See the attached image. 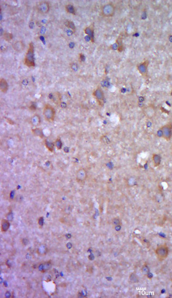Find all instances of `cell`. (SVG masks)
Returning a JSON list of instances; mask_svg holds the SVG:
<instances>
[{
	"label": "cell",
	"mask_w": 172,
	"mask_h": 298,
	"mask_svg": "<svg viewBox=\"0 0 172 298\" xmlns=\"http://www.w3.org/2000/svg\"><path fill=\"white\" fill-rule=\"evenodd\" d=\"M34 48L32 42L29 44V48L24 59V64L28 67H34L35 66L34 58Z\"/></svg>",
	"instance_id": "1"
},
{
	"label": "cell",
	"mask_w": 172,
	"mask_h": 298,
	"mask_svg": "<svg viewBox=\"0 0 172 298\" xmlns=\"http://www.w3.org/2000/svg\"><path fill=\"white\" fill-rule=\"evenodd\" d=\"M155 254L157 259L160 261L165 260L168 255L169 249L166 245H161L157 247L155 250Z\"/></svg>",
	"instance_id": "2"
},
{
	"label": "cell",
	"mask_w": 172,
	"mask_h": 298,
	"mask_svg": "<svg viewBox=\"0 0 172 298\" xmlns=\"http://www.w3.org/2000/svg\"><path fill=\"white\" fill-rule=\"evenodd\" d=\"M44 118L48 122H52L54 120L56 112L55 109L50 105L47 104L45 106L43 110Z\"/></svg>",
	"instance_id": "3"
},
{
	"label": "cell",
	"mask_w": 172,
	"mask_h": 298,
	"mask_svg": "<svg viewBox=\"0 0 172 298\" xmlns=\"http://www.w3.org/2000/svg\"><path fill=\"white\" fill-rule=\"evenodd\" d=\"M161 137L166 141H168L172 137V124L168 123L160 128Z\"/></svg>",
	"instance_id": "4"
},
{
	"label": "cell",
	"mask_w": 172,
	"mask_h": 298,
	"mask_svg": "<svg viewBox=\"0 0 172 298\" xmlns=\"http://www.w3.org/2000/svg\"><path fill=\"white\" fill-rule=\"evenodd\" d=\"M115 12V7L112 3H108L104 6L102 9V14L105 17H112Z\"/></svg>",
	"instance_id": "5"
},
{
	"label": "cell",
	"mask_w": 172,
	"mask_h": 298,
	"mask_svg": "<svg viewBox=\"0 0 172 298\" xmlns=\"http://www.w3.org/2000/svg\"><path fill=\"white\" fill-rule=\"evenodd\" d=\"M94 97L96 98V100L100 104V105L102 106L103 104V100L104 99V95L103 91L100 87L97 88L93 93Z\"/></svg>",
	"instance_id": "6"
},
{
	"label": "cell",
	"mask_w": 172,
	"mask_h": 298,
	"mask_svg": "<svg viewBox=\"0 0 172 298\" xmlns=\"http://www.w3.org/2000/svg\"><path fill=\"white\" fill-rule=\"evenodd\" d=\"M76 179L79 182H84L87 178V174L86 171L83 168H80L76 172Z\"/></svg>",
	"instance_id": "7"
},
{
	"label": "cell",
	"mask_w": 172,
	"mask_h": 298,
	"mask_svg": "<svg viewBox=\"0 0 172 298\" xmlns=\"http://www.w3.org/2000/svg\"><path fill=\"white\" fill-rule=\"evenodd\" d=\"M49 97L50 99L55 103L56 105L60 106L61 104V94L59 92H55L53 93H50L49 94Z\"/></svg>",
	"instance_id": "8"
},
{
	"label": "cell",
	"mask_w": 172,
	"mask_h": 298,
	"mask_svg": "<svg viewBox=\"0 0 172 298\" xmlns=\"http://www.w3.org/2000/svg\"><path fill=\"white\" fill-rule=\"evenodd\" d=\"M38 10L42 14H46L48 12L50 7L49 4L47 2L44 1L41 2L38 6Z\"/></svg>",
	"instance_id": "9"
},
{
	"label": "cell",
	"mask_w": 172,
	"mask_h": 298,
	"mask_svg": "<svg viewBox=\"0 0 172 298\" xmlns=\"http://www.w3.org/2000/svg\"><path fill=\"white\" fill-rule=\"evenodd\" d=\"M12 47L16 52L21 53L24 49L25 46L22 41H17L12 44Z\"/></svg>",
	"instance_id": "10"
},
{
	"label": "cell",
	"mask_w": 172,
	"mask_h": 298,
	"mask_svg": "<svg viewBox=\"0 0 172 298\" xmlns=\"http://www.w3.org/2000/svg\"><path fill=\"white\" fill-rule=\"evenodd\" d=\"M148 63L147 61H145L142 63L139 64L137 66V69L139 72L142 75H145L147 73V67Z\"/></svg>",
	"instance_id": "11"
},
{
	"label": "cell",
	"mask_w": 172,
	"mask_h": 298,
	"mask_svg": "<svg viewBox=\"0 0 172 298\" xmlns=\"http://www.w3.org/2000/svg\"><path fill=\"white\" fill-rule=\"evenodd\" d=\"M152 160L154 166L155 167H158L160 165L161 161V158L159 155L157 154H154L153 155Z\"/></svg>",
	"instance_id": "12"
},
{
	"label": "cell",
	"mask_w": 172,
	"mask_h": 298,
	"mask_svg": "<svg viewBox=\"0 0 172 298\" xmlns=\"http://www.w3.org/2000/svg\"><path fill=\"white\" fill-rule=\"evenodd\" d=\"M0 89L4 93H6L8 90V84L4 78H2L0 80Z\"/></svg>",
	"instance_id": "13"
},
{
	"label": "cell",
	"mask_w": 172,
	"mask_h": 298,
	"mask_svg": "<svg viewBox=\"0 0 172 298\" xmlns=\"http://www.w3.org/2000/svg\"><path fill=\"white\" fill-rule=\"evenodd\" d=\"M30 121H31V124H32L33 126H35V127L38 126L40 125V122H41L40 118V117H39L38 115H34L33 117H32L31 118Z\"/></svg>",
	"instance_id": "14"
},
{
	"label": "cell",
	"mask_w": 172,
	"mask_h": 298,
	"mask_svg": "<svg viewBox=\"0 0 172 298\" xmlns=\"http://www.w3.org/2000/svg\"><path fill=\"white\" fill-rule=\"evenodd\" d=\"M32 132L35 136L39 137L41 138H42L44 137V135H43V132L42 130L39 128H36L32 129Z\"/></svg>",
	"instance_id": "15"
},
{
	"label": "cell",
	"mask_w": 172,
	"mask_h": 298,
	"mask_svg": "<svg viewBox=\"0 0 172 298\" xmlns=\"http://www.w3.org/2000/svg\"><path fill=\"white\" fill-rule=\"evenodd\" d=\"M85 33L89 36L92 41H94V31L92 28L91 27H86L84 30Z\"/></svg>",
	"instance_id": "16"
},
{
	"label": "cell",
	"mask_w": 172,
	"mask_h": 298,
	"mask_svg": "<svg viewBox=\"0 0 172 298\" xmlns=\"http://www.w3.org/2000/svg\"><path fill=\"white\" fill-rule=\"evenodd\" d=\"M129 281L131 283H137L139 282V279L138 276L136 274L132 273L130 275Z\"/></svg>",
	"instance_id": "17"
},
{
	"label": "cell",
	"mask_w": 172,
	"mask_h": 298,
	"mask_svg": "<svg viewBox=\"0 0 172 298\" xmlns=\"http://www.w3.org/2000/svg\"><path fill=\"white\" fill-rule=\"evenodd\" d=\"M65 9L66 11L70 13V14H75V8L74 7V6L72 4H67L66 6L65 7Z\"/></svg>",
	"instance_id": "18"
},
{
	"label": "cell",
	"mask_w": 172,
	"mask_h": 298,
	"mask_svg": "<svg viewBox=\"0 0 172 298\" xmlns=\"http://www.w3.org/2000/svg\"><path fill=\"white\" fill-rule=\"evenodd\" d=\"M45 146H46V148L50 152H52L54 151L55 143H53L51 142H50L48 140H46L45 141Z\"/></svg>",
	"instance_id": "19"
},
{
	"label": "cell",
	"mask_w": 172,
	"mask_h": 298,
	"mask_svg": "<svg viewBox=\"0 0 172 298\" xmlns=\"http://www.w3.org/2000/svg\"><path fill=\"white\" fill-rule=\"evenodd\" d=\"M55 146L56 147V148L58 149V150H61L62 148V146H63V143L61 141V140L60 138H57L56 139V140L55 142Z\"/></svg>",
	"instance_id": "20"
},
{
	"label": "cell",
	"mask_w": 172,
	"mask_h": 298,
	"mask_svg": "<svg viewBox=\"0 0 172 298\" xmlns=\"http://www.w3.org/2000/svg\"><path fill=\"white\" fill-rule=\"evenodd\" d=\"M66 26L68 27L69 28H70L71 29H72L74 32L76 30V28H75V26L74 23V22L73 21H66Z\"/></svg>",
	"instance_id": "21"
},
{
	"label": "cell",
	"mask_w": 172,
	"mask_h": 298,
	"mask_svg": "<svg viewBox=\"0 0 172 298\" xmlns=\"http://www.w3.org/2000/svg\"><path fill=\"white\" fill-rule=\"evenodd\" d=\"M3 38L4 39H5L6 41H10L12 39V34L10 33L9 32H5L3 34Z\"/></svg>",
	"instance_id": "22"
},
{
	"label": "cell",
	"mask_w": 172,
	"mask_h": 298,
	"mask_svg": "<svg viewBox=\"0 0 172 298\" xmlns=\"http://www.w3.org/2000/svg\"><path fill=\"white\" fill-rule=\"evenodd\" d=\"M112 223L113 225L116 226H118L120 225L121 224V220L119 218H114L112 220Z\"/></svg>",
	"instance_id": "23"
},
{
	"label": "cell",
	"mask_w": 172,
	"mask_h": 298,
	"mask_svg": "<svg viewBox=\"0 0 172 298\" xmlns=\"http://www.w3.org/2000/svg\"><path fill=\"white\" fill-rule=\"evenodd\" d=\"M141 271H142V273H144L145 274H147L149 272L148 267L146 265H144L141 268Z\"/></svg>",
	"instance_id": "24"
},
{
	"label": "cell",
	"mask_w": 172,
	"mask_h": 298,
	"mask_svg": "<svg viewBox=\"0 0 172 298\" xmlns=\"http://www.w3.org/2000/svg\"><path fill=\"white\" fill-rule=\"evenodd\" d=\"M101 140H102V141L103 142L105 143L108 144V143H109L110 142V139H109V138H108L107 136H102V138H101Z\"/></svg>",
	"instance_id": "25"
},
{
	"label": "cell",
	"mask_w": 172,
	"mask_h": 298,
	"mask_svg": "<svg viewBox=\"0 0 172 298\" xmlns=\"http://www.w3.org/2000/svg\"><path fill=\"white\" fill-rule=\"evenodd\" d=\"M9 227V223L7 222H3V223H2V230L6 231L8 229Z\"/></svg>",
	"instance_id": "26"
},
{
	"label": "cell",
	"mask_w": 172,
	"mask_h": 298,
	"mask_svg": "<svg viewBox=\"0 0 172 298\" xmlns=\"http://www.w3.org/2000/svg\"><path fill=\"white\" fill-rule=\"evenodd\" d=\"M71 67H72V69L74 70V71H76V70L77 69V68H78L77 64H74V63L71 65Z\"/></svg>",
	"instance_id": "27"
},
{
	"label": "cell",
	"mask_w": 172,
	"mask_h": 298,
	"mask_svg": "<svg viewBox=\"0 0 172 298\" xmlns=\"http://www.w3.org/2000/svg\"><path fill=\"white\" fill-rule=\"evenodd\" d=\"M80 60L81 61H85V57H84V55L81 54L80 55Z\"/></svg>",
	"instance_id": "28"
},
{
	"label": "cell",
	"mask_w": 172,
	"mask_h": 298,
	"mask_svg": "<svg viewBox=\"0 0 172 298\" xmlns=\"http://www.w3.org/2000/svg\"><path fill=\"white\" fill-rule=\"evenodd\" d=\"M29 108H30L31 110H35L36 109V107H35L34 105H31V106L29 107Z\"/></svg>",
	"instance_id": "29"
},
{
	"label": "cell",
	"mask_w": 172,
	"mask_h": 298,
	"mask_svg": "<svg viewBox=\"0 0 172 298\" xmlns=\"http://www.w3.org/2000/svg\"><path fill=\"white\" fill-rule=\"evenodd\" d=\"M169 279H170V280L172 282V271H171V272L170 273V274H169Z\"/></svg>",
	"instance_id": "30"
},
{
	"label": "cell",
	"mask_w": 172,
	"mask_h": 298,
	"mask_svg": "<svg viewBox=\"0 0 172 298\" xmlns=\"http://www.w3.org/2000/svg\"><path fill=\"white\" fill-rule=\"evenodd\" d=\"M169 221H170V223L172 225V215L170 216V218H169Z\"/></svg>",
	"instance_id": "31"
},
{
	"label": "cell",
	"mask_w": 172,
	"mask_h": 298,
	"mask_svg": "<svg viewBox=\"0 0 172 298\" xmlns=\"http://www.w3.org/2000/svg\"><path fill=\"white\" fill-rule=\"evenodd\" d=\"M171 154H172V148H171Z\"/></svg>",
	"instance_id": "32"
},
{
	"label": "cell",
	"mask_w": 172,
	"mask_h": 298,
	"mask_svg": "<svg viewBox=\"0 0 172 298\" xmlns=\"http://www.w3.org/2000/svg\"><path fill=\"white\" fill-rule=\"evenodd\" d=\"M171 95H172V92H171Z\"/></svg>",
	"instance_id": "33"
}]
</instances>
